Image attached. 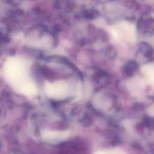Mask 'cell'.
<instances>
[{
  "mask_svg": "<svg viewBox=\"0 0 154 154\" xmlns=\"http://www.w3.org/2000/svg\"><path fill=\"white\" fill-rule=\"evenodd\" d=\"M70 87L68 83L64 81L55 82L47 84L46 93L47 95L54 99H61L67 96L69 93Z\"/></svg>",
  "mask_w": 154,
  "mask_h": 154,
  "instance_id": "2",
  "label": "cell"
},
{
  "mask_svg": "<svg viewBox=\"0 0 154 154\" xmlns=\"http://www.w3.org/2000/svg\"><path fill=\"white\" fill-rule=\"evenodd\" d=\"M4 73L8 82L17 91L27 96L35 94V85L29 75V64L21 57L9 58L5 62Z\"/></svg>",
  "mask_w": 154,
  "mask_h": 154,
  "instance_id": "1",
  "label": "cell"
},
{
  "mask_svg": "<svg viewBox=\"0 0 154 154\" xmlns=\"http://www.w3.org/2000/svg\"><path fill=\"white\" fill-rule=\"evenodd\" d=\"M102 154H107V153H102Z\"/></svg>",
  "mask_w": 154,
  "mask_h": 154,
  "instance_id": "3",
  "label": "cell"
}]
</instances>
